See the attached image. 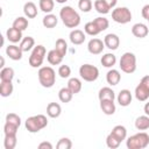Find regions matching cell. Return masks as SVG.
Here are the masks:
<instances>
[{
	"instance_id": "obj_1",
	"label": "cell",
	"mask_w": 149,
	"mask_h": 149,
	"mask_svg": "<svg viewBox=\"0 0 149 149\" xmlns=\"http://www.w3.org/2000/svg\"><path fill=\"white\" fill-rule=\"evenodd\" d=\"M59 17L62 19V22L68 28H76L80 23V16L79 14L71 7V6H64L59 10Z\"/></svg>"
},
{
	"instance_id": "obj_2",
	"label": "cell",
	"mask_w": 149,
	"mask_h": 149,
	"mask_svg": "<svg viewBox=\"0 0 149 149\" xmlns=\"http://www.w3.org/2000/svg\"><path fill=\"white\" fill-rule=\"evenodd\" d=\"M37 76H38L40 84L45 88L52 87L55 81H56V72L51 66H42V68H40V70L37 72Z\"/></svg>"
},
{
	"instance_id": "obj_3",
	"label": "cell",
	"mask_w": 149,
	"mask_h": 149,
	"mask_svg": "<svg viewBox=\"0 0 149 149\" xmlns=\"http://www.w3.org/2000/svg\"><path fill=\"white\" fill-rule=\"evenodd\" d=\"M126 146L128 149H144L149 146V135L144 132H140L127 139Z\"/></svg>"
},
{
	"instance_id": "obj_4",
	"label": "cell",
	"mask_w": 149,
	"mask_h": 149,
	"mask_svg": "<svg viewBox=\"0 0 149 149\" xmlns=\"http://www.w3.org/2000/svg\"><path fill=\"white\" fill-rule=\"evenodd\" d=\"M47 125H48V120H47V116L43 114L29 116L24 122V126L29 133H37L41 129L45 128Z\"/></svg>"
},
{
	"instance_id": "obj_5",
	"label": "cell",
	"mask_w": 149,
	"mask_h": 149,
	"mask_svg": "<svg viewBox=\"0 0 149 149\" xmlns=\"http://www.w3.org/2000/svg\"><path fill=\"white\" fill-rule=\"evenodd\" d=\"M119 66L125 73H133L136 70V56L133 52H125L120 58Z\"/></svg>"
},
{
	"instance_id": "obj_6",
	"label": "cell",
	"mask_w": 149,
	"mask_h": 149,
	"mask_svg": "<svg viewBox=\"0 0 149 149\" xmlns=\"http://www.w3.org/2000/svg\"><path fill=\"white\" fill-rule=\"evenodd\" d=\"M45 54H47V51L43 45L38 44V45L34 47V49L29 56V65L31 68H40L43 64Z\"/></svg>"
},
{
	"instance_id": "obj_7",
	"label": "cell",
	"mask_w": 149,
	"mask_h": 149,
	"mask_svg": "<svg viewBox=\"0 0 149 149\" xmlns=\"http://www.w3.org/2000/svg\"><path fill=\"white\" fill-rule=\"evenodd\" d=\"M112 19L116 23L126 24L132 20V12L127 7H116L112 12Z\"/></svg>"
},
{
	"instance_id": "obj_8",
	"label": "cell",
	"mask_w": 149,
	"mask_h": 149,
	"mask_svg": "<svg viewBox=\"0 0 149 149\" xmlns=\"http://www.w3.org/2000/svg\"><path fill=\"white\" fill-rule=\"evenodd\" d=\"M79 74L85 81H94L99 77V70L92 64H83L79 68Z\"/></svg>"
},
{
	"instance_id": "obj_9",
	"label": "cell",
	"mask_w": 149,
	"mask_h": 149,
	"mask_svg": "<svg viewBox=\"0 0 149 149\" xmlns=\"http://www.w3.org/2000/svg\"><path fill=\"white\" fill-rule=\"evenodd\" d=\"M105 48V43L99 38H92L87 43V50L92 55H99L102 52Z\"/></svg>"
},
{
	"instance_id": "obj_10",
	"label": "cell",
	"mask_w": 149,
	"mask_h": 149,
	"mask_svg": "<svg viewBox=\"0 0 149 149\" xmlns=\"http://www.w3.org/2000/svg\"><path fill=\"white\" fill-rule=\"evenodd\" d=\"M104 43H105V47L108 48L109 50H116L120 45V38L116 34L111 33L104 37Z\"/></svg>"
},
{
	"instance_id": "obj_11",
	"label": "cell",
	"mask_w": 149,
	"mask_h": 149,
	"mask_svg": "<svg viewBox=\"0 0 149 149\" xmlns=\"http://www.w3.org/2000/svg\"><path fill=\"white\" fill-rule=\"evenodd\" d=\"M116 99H118V102H119L120 106H122V107H127V106L130 105L133 97H132L130 91L125 88V90H121V91L119 92Z\"/></svg>"
},
{
	"instance_id": "obj_12",
	"label": "cell",
	"mask_w": 149,
	"mask_h": 149,
	"mask_svg": "<svg viewBox=\"0 0 149 149\" xmlns=\"http://www.w3.org/2000/svg\"><path fill=\"white\" fill-rule=\"evenodd\" d=\"M22 52L21 48L15 44H10L6 48V55L13 61H20L22 58Z\"/></svg>"
},
{
	"instance_id": "obj_13",
	"label": "cell",
	"mask_w": 149,
	"mask_h": 149,
	"mask_svg": "<svg viewBox=\"0 0 149 149\" xmlns=\"http://www.w3.org/2000/svg\"><path fill=\"white\" fill-rule=\"evenodd\" d=\"M148 27L144 23H135L132 27V34L137 38H144L148 35Z\"/></svg>"
},
{
	"instance_id": "obj_14",
	"label": "cell",
	"mask_w": 149,
	"mask_h": 149,
	"mask_svg": "<svg viewBox=\"0 0 149 149\" xmlns=\"http://www.w3.org/2000/svg\"><path fill=\"white\" fill-rule=\"evenodd\" d=\"M69 38H70V41H71L72 44L79 45V44L84 43V41H85L86 37H85L84 31H81L80 29H73V30H71V33L69 35Z\"/></svg>"
},
{
	"instance_id": "obj_15",
	"label": "cell",
	"mask_w": 149,
	"mask_h": 149,
	"mask_svg": "<svg viewBox=\"0 0 149 149\" xmlns=\"http://www.w3.org/2000/svg\"><path fill=\"white\" fill-rule=\"evenodd\" d=\"M6 36L8 38L9 42L12 43H17V42H21L22 40V31L12 27V28H8L7 31H6Z\"/></svg>"
},
{
	"instance_id": "obj_16",
	"label": "cell",
	"mask_w": 149,
	"mask_h": 149,
	"mask_svg": "<svg viewBox=\"0 0 149 149\" xmlns=\"http://www.w3.org/2000/svg\"><path fill=\"white\" fill-rule=\"evenodd\" d=\"M100 108L106 115H113L116 109L114 100H100Z\"/></svg>"
},
{
	"instance_id": "obj_17",
	"label": "cell",
	"mask_w": 149,
	"mask_h": 149,
	"mask_svg": "<svg viewBox=\"0 0 149 149\" xmlns=\"http://www.w3.org/2000/svg\"><path fill=\"white\" fill-rule=\"evenodd\" d=\"M106 80H107V83H108L111 86H115V85H118V84L120 83V80H121V74H120V72H119L118 70L112 69V70H109V71L107 72V74H106Z\"/></svg>"
},
{
	"instance_id": "obj_18",
	"label": "cell",
	"mask_w": 149,
	"mask_h": 149,
	"mask_svg": "<svg viewBox=\"0 0 149 149\" xmlns=\"http://www.w3.org/2000/svg\"><path fill=\"white\" fill-rule=\"evenodd\" d=\"M62 113V107L57 102H50L48 104L47 106V114L49 118H52V119H56L61 115Z\"/></svg>"
},
{
	"instance_id": "obj_19",
	"label": "cell",
	"mask_w": 149,
	"mask_h": 149,
	"mask_svg": "<svg viewBox=\"0 0 149 149\" xmlns=\"http://www.w3.org/2000/svg\"><path fill=\"white\" fill-rule=\"evenodd\" d=\"M135 98L139 101H146L149 98V90L141 83L135 87Z\"/></svg>"
},
{
	"instance_id": "obj_20",
	"label": "cell",
	"mask_w": 149,
	"mask_h": 149,
	"mask_svg": "<svg viewBox=\"0 0 149 149\" xmlns=\"http://www.w3.org/2000/svg\"><path fill=\"white\" fill-rule=\"evenodd\" d=\"M23 13H24V15L28 19L36 17V15H37V7H36V5L34 2H31V1L26 2L24 6H23Z\"/></svg>"
},
{
	"instance_id": "obj_21",
	"label": "cell",
	"mask_w": 149,
	"mask_h": 149,
	"mask_svg": "<svg viewBox=\"0 0 149 149\" xmlns=\"http://www.w3.org/2000/svg\"><path fill=\"white\" fill-rule=\"evenodd\" d=\"M63 57H64V56H62V55H61L57 50H55V49L50 50V51L48 52V55H47V59H48V62H49L51 65H58V64H61L62 61H63Z\"/></svg>"
},
{
	"instance_id": "obj_22",
	"label": "cell",
	"mask_w": 149,
	"mask_h": 149,
	"mask_svg": "<svg viewBox=\"0 0 149 149\" xmlns=\"http://www.w3.org/2000/svg\"><path fill=\"white\" fill-rule=\"evenodd\" d=\"M98 98H99V100H114L115 92L111 87H102L99 90Z\"/></svg>"
},
{
	"instance_id": "obj_23",
	"label": "cell",
	"mask_w": 149,
	"mask_h": 149,
	"mask_svg": "<svg viewBox=\"0 0 149 149\" xmlns=\"http://www.w3.org/2000/svg\"><path fill=\"white\" fill-rule=\"evenodd\" d=\"M19 47L21 48V50H22L23 52H27V51L34 49V47H35V40H34V37H31V36H26V37H23V38L21 40Z\"/></svg>"
},
{
	"instance_id": "obj_24",
	"label": "cell",
	"mask_w": 149,
	"mask_h": 149,
	"mask_svg": "<svg viewBox=\"0 0 149 149\" xmlns=\"http://www.w3.org/2000/svg\"><path fill=\"white\" fill-rule=\"evenodd\" d=\"M100 62H101V65L105 66V68H113L115 65V63H116V57H115L114 54L107 52L101 57Z\"/></svg>"
},
{
	"instance_id": "obj_25",
	"label": "cell",
	"mask_w": 149,
	"mask_h": 149,
	"mask_svg": "<svg viewBox=\"0 0 149 149\" xmlns=\"http://www.w3.org/2000/svg\"><path fill=\"white\" fill-rule=\"evenodd\" d=\"M135 128L137 130H147L149 128V116L146 114V115H141V116L136 118Z\"/></svg>"
},
{
	"instance_id": "obj_26",
	"label": "cell",
	"mask_w": 149,
	"mask_h": 149,
	"mask_svg": "<svg viewBox=\"0 0 149 149\" xmlns=\"http://www.w3.org/2000/svg\"><path fill=\"white\" fill-rule=\"evenodd\" d=\"M57 23H58V19H57V16L54 15V14H51V13L47 14V15L43 17V20H42V24H43L45 28H49V29L56 27Z\"/></svg>"
},
{
	"instance_id": "obj_27",
	"label": "cell",
	"mask_w": 149,
	"mask_h": 149,
	"mask_svg": "<svg viewBox=\"0 0 149 149\" xmlns=\"http://www.w3.org/2000/svg\"><path fill=\"white\" fill-rule=\"evenodd\" d=\"M72 97H73V93L69 90L68 86H66V87H62V88L58 91V98H59V100H61L62 102H64V104L70 102L71 99H72Z\"/></svg>"
},
{
	"instance_id": "obj_28",
	"label": "cell",
	"mask_w": 149,
	"mask_h": 149,
	"mask_svg": "<svg viewBox=\"0 0 149 149\" xmlns=\"http://www.w3.org/2000/svg\"><path fill=\"white\" fill-rule=\"evenodd\" d=\"M81 81L78 79V78H70L69 79V81H68V87H69V90L73 93V94H77V93H79L80 92V90H81Z\"/></svg>"
},
{
	"instance_id": "obj_29",
	"label": "cell",
	"mask_w": 149,
	"mask_h": 149,
	"mask_svg": "<svg viewBox=\"0 0 149 149\" xmlns=\"http://www.w3.org/2000/svg\"><path fill=\"white\" fill-rule=\"evenodd\" d=\"M111 133H112L116 139H119L121 142H122L123 140H126V137H127V129H126L125 126H121V125L115 126V127L112 129Z\"/></svg>"
},
{
	"instance_id": "obj_30",
	"label": "cell",
	"mask_w": 149,
	"mask_h": 149,
	"mask_svg": "<svg viewBox=\"0 0 149 149\" xmlns=\"http://www.w3.org/2000/svg\"><path fill=\"white\" fill-rule=\"evenodd\" d=\"M13 84L12 81H1L0 84V95L6 98V97H9L12 93H13Z\"/></svg>"
},
{
	"instance_id": "obj_31",
	"label": "cell",
	"mask_w": 149,
	"mask_h": 149,
	"mask_svg": "<svg viewBox=\"0 0 149 149\" xmlns=\"http://www.w3.org/2000/svg\"><path fill=\"white\" fill-rule=\"evenodd\" d=\"M28 24H29V22H28V20H27L26 17L19 16V17H16V19L13 21V26H12V27H14V28H16V29L23 31V30H26V29L28 28Z\"/></svg>"
},
{
	"instance_id": "obj_32",
	"label": "cell",
	"mask_w": 149,
	"mask_h": 149,
	"mask_svg": "<svg viewBox=\"0 0 149 149\" xmlns=\"http://www.w3.org/2000/svg\"><path fill=\"white\" fill-rule=\"evenodd\" d=\"M14 78V70L12 68H2L0 71L1 81H12Z\"/></svg>"
},
{
	"instance_id": "obj_33",
	"label": "cell",
	"mask_w": 149,
	"mask_h": 149,
	"mask_svg": "<svg viewBox=\"0 0 149 149\" xmlns=\"http://www.w3.org/2000/svg\"><path fill=\"white\" fill-rule=\"evenodd\" d=\"M16 134H9V135H5V140H3V147L5 149H14L16 146Z\"/></svg>"
},
{
	"instance_id": "obj_34",
	"label": "cell",
	"mask_w": 149,
	"mask_h": 149,
	"mask_svg": "<svg viewBox=\"0 0 149 149\" xmlns=\"http://www.w3.org/2000/svg\"><path fill=\"white\" fill-rule=\"evenodd\" d=\"M93 6H94V9L98 13H100V14H108L109 13V9H111L108 7V5L104 0H95L94 3H93Z\"/></svg>"
},
{
	"instance_id": "obj_35",
	"label": "cell",
	"mask_w": 149,
	"mask_h": 149,
	"mask_svg": "<svg viewBox=\"0 0 149 149\" xmlns=\"http://www.w3.org/2000/svg\"><path fill=\"white\" fill-rule=\"evenodd\" d=\"M54 6H55L54 0H40V9L43 13H47V14L51 13L54 9Z\"/></svg>"
},
{
	"instance_id": "obj_36",
	"label": "cell",
	"mask_w": 149,
	"mask_h": 149,
	"mask_svg": "<svg viewBox=\"0 0 149 149\" xmlns=\"http://www.w3.org/2000/svg\"><path fill=\"white\" fill-rule=\"evenodd\" d=\"M93 22L95 23V26L98 27V29L100 30V33H101V31H104V30H106V29L108 28V26H109L108 20H107L106 17H104V16L95 17V19L93 20Z\"/></svg>"
},
{
	"instance_id": "obj_37",
	"label": "cell",
	"mask_w": 149,
	"mask_h": 149,
	"mask_svg": "<svg viewBox=\"0 0 149 149\" xmlns=\"http://www.w3.org/2000/svg\"><path fill=\"white\" fill-rule=\"evenodd\" d=\"M84 30H85V33H86L87 35H90V36H95V35H98V34L100 33V30L98 29V27L95 26V23H94L93 21L87 22V23L84 26Z\"/></svg>"
},
{
	"instance_id": "obj_38",
	"label": "cell",
	"mask_w": 149,
	"mask_h": 149,
	"mask_svg": "<svg viewBox=\"0 0 149 149\" xmlns=\"http://www.w3.org/2000/svg\"><path fill=\"white\" fill-rule=\"evenodd\" d=\"M120 143H121V141H120L119 139H116L112 133H109V134L107 135V137H106V144H107L108 148H111V149H116V148H119Z\"/></svg>"
},
{
	"instance_id": "obj_39",
	"label": "cell",
	"mask_w": 149,
	"mask_h": 149,
	"mask_svg": "<svg viewBox=\"0 0 149 149\" xmlns=\"http://www.w3.org/2000/svg\"><path fill=\"white\" fill-rule=\"evenodd\" d=\"M55 50H57L62 56H65V54L68 51V43L65 42V40L58 38L55 43Z\"/></svg>"
},
{
	"instance_id": "obj_40",
	"label": "cell",
	"mask_w": 149,
	"mask_h": 149,
	"mask_svg": "<svg viewBox=\"0 0 149 149\" xmlns=\"http://www.w3.org/2000/svg\"><path fill=\"white\" fill-rule=\"evenodd\" d=\"M6 122H9L12 125H15L16 127H20L21 125V118L15 113H8L6 115Z\"/></svg>"
},
{
	"instance_id": "obj_41",
	"label": "cell",
	"mask_w": 149,
	"mask_h": 149,
	"mask_svg": "<svg viewBox=\"0 0 149 149\" xmlns=\"http://www.w3.org/2000/svg\"><path fill=\"white\" fill-rule=\"evenodd\" d=\"M71 147H72V142L68 137H62L56 144L57 149H71Z\"/></svg>"
},
{
	"instance_id": "obj_42",
	"label": "cell",
	"mask_w": 149,
	"mask_h": 149,
	"mask_svg": "<svg viewBox=\"0 0 149 149\" xmlns=\"http://www.w3.org/2000/svg\"><path fill=\"white\" fill-rule=\"evenodd\" d=\"M78 7L81 12L88 13L92 9V1L91 0H79L78 1Z\"/></svg>"
},
{
	"instance_id": "obj_43",
	"label": "cell",
	"mask_w": 149,
	"mask_h": 149,
	"mask_svg": "<svg viewBox=\"0 0 149 149\" xmlns=\"http://www.w3.org/2000/svg\"><path fill=\"white\" fill-rule=\"evenodd\" d=\"M58 74H59L61 78H69L70 74H71V68L66 64L61 65L58 68Z\"/></svg>"
},
{
	"instance_id": "obj_44",
	"label": "cell",
	"mask_w": 149,
	"mask_h": 149,
	"mask_svg": "<svg viewBox=\"0 0 149 149\" xmlns=\"http://www.w3.org/2000/svg\"><path fill=\"white\" fill-rule=\"evenodd\" d=\"M19 127H16L15 125H12L9 122H6L3 126V133L5 135H9V134H16L17 133Z\"/></svg>"
},
{
	"instance_id": "obj_45",
	"label": "cell",
	"mask_w": 149,
	"mask_h": 149,
	"mask_svg": "<svg viewBox=\"0 0 149 149\" xmlns=\"http://www.w3.org/2000/svg\"><path fill=\"white\" fill-rule=\"evenodd\" d=\"M141 14H142V17H143V19H146L147 21L149 20V5H144V6L142 7Z\"/></svg>"
},
{
	"instance_id": "obj_46",
	"label": "cell",
	"mask_w": 149,
	"mask_h": 149,
	"mask_svg": "<svg viewBox=\"0 0 149 149\" xmlns=\"http://www.w3.org/2000/svg\"><path fill=\"white\" fill-rule=\"evenodd\" d=\"M38 149H52V144L50 142L44 141V142H41L38 144Z\"/></svg>"
},
{
	"instance_id": "obj_47",
	"label": "cell",
	"mask_w": 149,
	"mask_h": 149,
	"mask_svg": "<svg viewBox=\"0 0 149 149\" xmlns=\"http://www.w3.org/2000/svg\"><path fill=\"white\" fill-rule=\"evenodd\" d=\"M142 85H144L148 90H149V74H147V76H144V77H142V79H141V81H140Z\"/></svg>"
},
{
	"instance_id": "obj_48",
	"label": "cell",
	"mask_w": 149,
	"mask_h": 149,
	"mask_svg": "<svg viewBox=\"0 0 149 149\" xmlns=\"http://www.w3.org/2000/svg\"><path fill=\"white\" fill-rule=\"evenodd\" d=\"M104 1L108 5L109 8H114L116 6V2H118V0H104Z\"/></svg>"
},
{
	"instance_id": "obj_49",
	"label": "cell",
	"mask_w": 149,
	"mask_h": 149,
	"mask_svg": "<svg viewBox=\"0 0 149 149\" xmlns=\"http://www.w3.org/2000/svg\"><path fill=\"white\" fill-rule=\"evenodd\" d=\"M143 109H144V113H146V114L149 116V102H146V105H144Z\"/></svg>"
},
{
	"instance_id": "obj_50",
	"label": "cell",
	"mask_w": 149,
	"mask_h": 149,
	"mask_svg": "<svg viewBox=\"0 0 149 149\" xmlns=\"http://www.w3.org/2000/svg\"><path fill=\"white\" fill-rule=\"evenodd\" d=\"M68 0H56V2H58V3H65Z\"/></svg>"
},
{
	"instance_id": "obj_51",
	"label": "cell",
	"mask_w": 149,
	"mask_h": 149,
	"mask_svg": "<svg viewBox=\"0 0 149 149\" xmlns=\"http://www.w3.org/2000/svg\"><path fill=\"white\" fill-rule=\"evenodd\" d=\"M148 21H149V20H148Z\"/></svg>"
}]
</instances>
